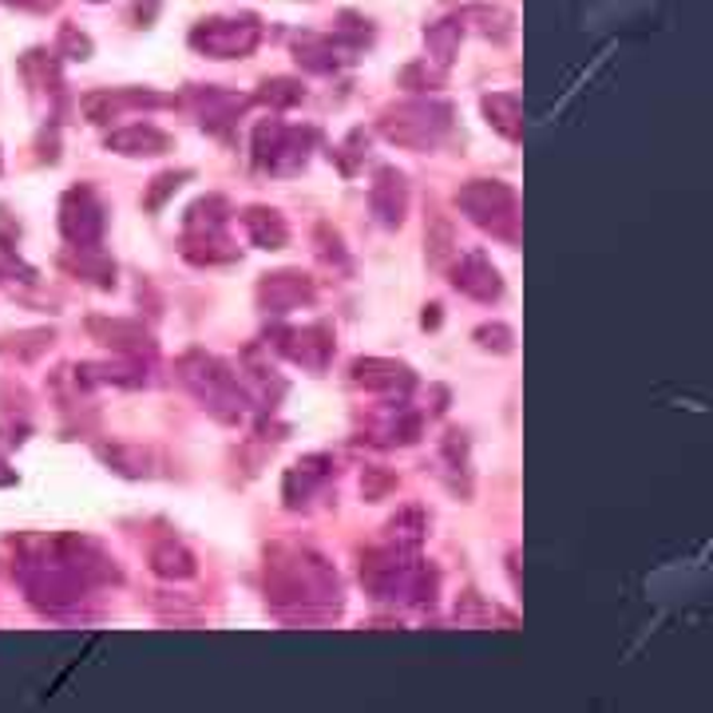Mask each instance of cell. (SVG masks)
I'll list each match as a JSON object with an SVG mask.
<instances>
[{"label":"cell","instance_id":"obj_1","mask_svg":"<svg viewBox=\"0 0 713 713\" xmlns=\"http://www.w3.org/2000/svg\"><path fill=\"white\" fill-rule=\"evenodd\" d=\"M190 44L202 48L207 56L214 60H230V56H242L250 48L258 44V20L254 17H242V20H202Z\"/></svg>","mask_w":713,"mask_h":713},{"label":"cell","instance_id":"obj_2","mask_svg":"<svg viewBox=\"0 0 713 713\" xmlns=\"http://www.w3.org/2000/svg\"><path fill=\"white\" fill-rule=\"evenodd\" d=\"M112 143H115V147H124V151H127V147H135L132 155H151L147 147H155V155H159L162 147H167V135H159L155 127H132V132L115 135Z\"/></svg>","mask_w":713,"mask_h":713},{"label":"cell","instance_id":"obj_3","mask_svg":"<svg viewBox=\"0 0 713 713\" xmlns=\"http://www.w3.org/2000/svg\"><path fill=\"white\" fill-rule=\"evenodd\" d=\"M457 44H460V24H457V20H444V24H437V29L428 32V48L437 52L440 64H448V60H452Z\"/></svg>","mask_w":713,"mask_h":713}]
</instances>
